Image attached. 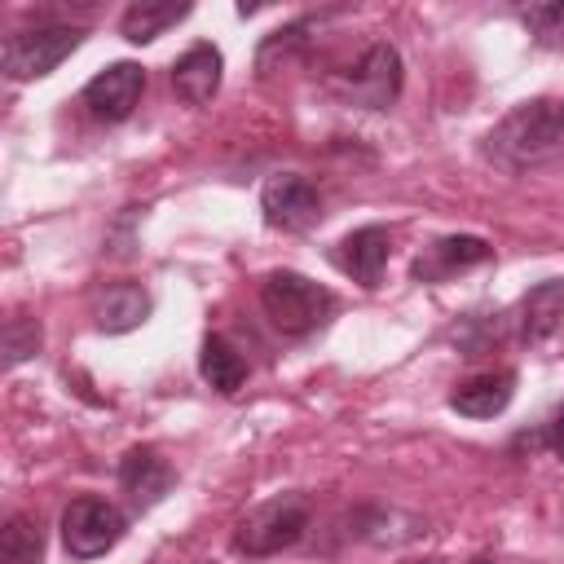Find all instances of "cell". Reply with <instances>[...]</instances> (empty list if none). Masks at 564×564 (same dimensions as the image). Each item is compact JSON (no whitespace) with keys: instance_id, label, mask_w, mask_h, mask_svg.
Returning a JSON list of instances; mask_svg holds the SVG:
<instances>
[{"instance_id":"16","label":"cell","mask_w":564,"mask_h":564,"mask_svg":"<svg viewBox=\"0 0 564 564\" xmlns=\"http://www.w3.org/2000/svg\"><path fill=\"white\" fill-rule=\"evenodd\" d=\"M198 375L207 388H216L220 397H234L242 383H247V361L242 352L225 339V335H207L203 348H198Z\"/></svg>"},{"instance_id":"10","label":"cell","mask_w":564,"mask_h":564,"mask_svg":"<svg viewBox=\"0 0 564 564\" xmlns=\"http://www.w3.org/2000/svg\"><path fill=\"white\" fill-rule=\"evenodd\" d=\"M388 256H392V229L388 225H361L352 234L339 238L335 247V264L361 282L366 291H375L383 282V269H388Z\"/></svg>"},{"instance_id":"7","label":"cell","mask_w":564,"mask_h":564,"mask_svg":"<svg viewBox=\"0 0 564 564\" xmlns=\"http://www.w3.org/2000/svg\"><path fill=\"white\" fill-rule=\"evenodd\" d=\"M260 212H264V225L269 229L304 234V229H313L322 220V194L300 172H273L260 185Z\"/></svg>"},{"instance_id":"14","label":"cell","mask_w":564,"mask_h":564,"mask_svg":"<svg viewBox=\"0 0 564 564\" xmlns=\"http://www.w3.org/2000/svg\"><path fill=\"white\" fill-rule=\"evenodd\" d=\"M516 397V370H480L463 383H454L449 392V410H458L463 419H494L511 405Z\"/></svg>"},{"instance_id":"12","label":"cell","mask_w":564,"mask_h":564,"mask_svg":"<svg viewBox=\"0 0 564 564\" xmlns=\"http://www.w3.org/2000/svg\"><path fill=\"white\" fill-rule=\"evenodd\" d=\"M220 79H225V57L216 44H189L176 62H172V88L185 106H207L216 93H220Z\"/></svg>"},{"instance_id":"8","label":"cell","mask_w":564,"mask_h":564,"mask_svg":"<svg viewBox=\"0 0 564 564\" xmlns=\"http://www.w3.org/2000/svg\"><path fill=\"white\" fill-rule=\"evenodd\" d=\"M141 93H145V66L110 62L106 70H97L84 84V106H88V115L97 123H123L141 106Z\"/></svg>"},{"instance_id":"17","label":"cell","mask_w":564,"mask_h":564,"mask_svg":"<svg viewBox=\"0 0 564 564\" xmlns=\"http://www.w3.org/2000/svg\"><path fill=\"white\" fill-rule=\"evenodd\" d=\"M194 13V4H128L123 13H119V35L128 40V44H150V40H159L167 26H176V22H185Z\"/></svg>"},{"instance_id":"11","label":"cell","mask_w":564,"mask_h":564,"mask_svg":"<svg viewBox=\"0 0 564 564\" xmlns=\"http://www.w3.org/2000/svg\"><path fill=\"white\" fill-rule=\"evenodd\" d=\"M119 485H123V494H128L141 511H150V507H159V502L172 494L176 467H172L154 445H132V449L119 458Z\"/></svg>"},{"instance_id":"3","label":"cell","mask_w":564,"mask_h":564,"mask_svg":"<svg viewBox=\"0 0 564 564\" xmlns=\"http://www.w3.org/2000/svg\"><path fill=\"white\" fill-rule=\"evenodd\" d=\"M313 524V511H308V498L300 494H286V498H269L260 502L256 511H247L234 529V551L247 555V560H264V555H278V551H291Z\"/></svg>"},{"instance_id":"13","label":"cell","mask_w":564,"mask_h":564,"mask_svg":"<svg viewBox=\"0 0 564 564\" xmlns=\"http://www.w3.org/2000/svg\"><path fill=\"white\" fill-rule=\"evenodd\" d=\"M564 322V278H546L538 286H529L520 295V308H516V335L520 344H546Z\"/></svg>"},{"instance_id":"20","label":"cell","mask_w":564,"mask_h":564,"mask_svg":"<svg viewBox=\"0 0 564 564\" xmlns=\"http://www.w3.org/2000/svg\"><path fill=\"white\" fill-rule=\"evenodd\" d=\"M35 352H40V322L26 317V313L9 317V322H4V366L13 370L18 361H26V357H35Z\"/></svg>"},{"instance_id":"2","label":"cell","mask_w":564,"mask_h":564,"mask_svg":"<svg viewBox=\"0 0 564 564\" xmlns=\"http://www.w3.org/2000/svg\"><path fill=\"white\" fill-rule=\"evenodd\" d=\"M260 308L269 317V326L286 339H304L313 330H322L335 313V295L326 286H317L313 278L295 273V269H273L260 282Z\"/></svg>"},{"instance_id":"4","label":"cell","mask_w":564,"mask_h":564,"mask_svg":"<svg viewBox=\"0 0 564 564\" xmlns=\"http://www.w3.org/2000/svg\"><path fill=\"white\" fill-rule=\"evenodd\" d=\"M84 44V26H70V22H48V26H31V31H13L4 40V53H0V66L13 84H26V79H44L53 75L75 48Z\"/></svg>"},{"instance_id":"1","label":"cell","mask_w":564,"mask_h":564,"mask_svg":"<svg viewBox=\"0 0 564 564\" xmlns=\"http://www.w3.org/2000/svg\"><path fill=\"white\" fill-rule=\"evenodd\" d=\"M485 159L502 172H533L564 159V97H533L485 132Z\"/></svg>"},{"instance_id":"18","label":"cell","mask_w":564,"mask_h":564,"mask_svg":"<svg viewBox=\"0 0 564 564\" xmlns=\"http://www.w3.org/2000/svg\"><path fill=\"white\" fill-rule=\"evenodd\" d=\"M44 555V533H40V520L13 511L0 529V560L4 564H40Z\"/></svg>"},{"instance_id":"6","label":"cell","mask_w":564,"mask_h":564,"mask_svg":"<svg viewBox=\"0 0 564 564\" xmlns=\"http://www.w3.org/2000/svg\"><path fill=\"white\" fill-rule=\"evenodd\" d=\"M123 533H128V516L110 498L84 494V498H70L62 511V546L70 560H97L115 551Z\"/></svg>"},{"instance_id":"21","label":"cell","mask_w":564,"mask_h":564,"mask_svg":"<svg viewBox=\"0 0 564 564\" xmlns=\"http://www.w3.org/2000/svg\"><path fill=\"white\" fill-rule=\"evenodd\" d=\"M542 445L555 454V458H564V405L551 414V423L542 427Z\"/></svg>"},{"instance_id":"5","label":"cell","mask_w":564,"mask_h":564,"mask_svg":"<svg viewBox=\"0 0 564 564\" xmlns=\"http://www.w3.org/2000/svg\"><path fill=\"white\" fill-rule=\"evenodd\" d=\"M401 84H405V66H401L397 44H388V40L370 44L348 70L335 75L339 101L361 106V110H388L401 97Z\"/></svg>"},{"instance_id":"9","label":"cell","mask_w":564,"mask_h":564,"mask_svg":"<svg viewBox=\"0 0 564 564\" xmlns=\"http://www.w3.org/2000/svg\"><path fill=\"white\" fill-rule=\"evenodd\" d=\"M485 260H494V247H489L485 238H476V234H445V238L427 242V247L414 256L410 278H414V282H449L454 273L476 269V264H485Z\"/></svg>"},{"instance_id":"15","label":"cell","mask_w":564,"mask_h":564,"mask_svg":"<svg viewBox=\"0 0 564 564\" xmlns=\"http://www.w3.org/2000/svg\"><path fill=\"white\" fill-rule=\"evenodd\" d=\"M93 317H97V330H106V335L137 330L150 317V291L137 282H110L106 291H97Z\"/></svg>"},{"instance_id":"19","label":"cell","mask_w":564,"mask_h":564,"mask_svg":"<svg viewBox=\"0 0 564 564\" xmlns=\"http://www.w3.org/2000/svg\"><path fill=\"white\" fill-rule=\"evenodd\" d=\"M520 22L533 35L538 48H555L564 53V0H533L520 4Z\"/></svg>"},{"instance_id":"22","label":"cell","mask_w":564,"mask_h":564,"mask_svg":"<svg viewBox=\"0 0 564 564\" xmlns=\"http://www.w3.org/2000/svg\"><path fill=\"white\" fill-rule=\"evenodd\" d=\"M471 564H498V560H489V555H476V560H471Z\"/></svg>"}]
</instances>
